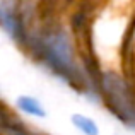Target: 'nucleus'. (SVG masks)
Returning <instances> with one entry per match:
<instances>
[{"label":"nucleus","instance_id":"f03ea898","mask_svg":"<svg viewBox=\"0 0 135 135\" xmlns=\"http://www.w3.org/2000/svg\"><path fill=\"white\" fill-rule=\"evenodd\" d=\"M99 91L103 103L108 104L106 108L128 128L135 130V98L127 80L118 72L106 70L99 77Z\"/></svg>","mask_w":135,"mask_h":135},{"label":"nucleus","instance_id":"f257e3e1","mask_svg":"<svg viewBox=\"0 0 135 135\" xmlns=\"http://www.w3.org/2000/svg\"><path fill=\"white\" fill-rule=\"evenodd\" d=\"M27 48L36 50L38 56H40V63L60 80H65L70 86H80V91L84 94H92L101 101L98 94L89 91L87 82L80 79V75L84 77V69L80 65V56L77 51L75 41L67 27H48L38 38H34Z\"/></svg>","mask_w":135,"mask_h":135},{"label":"nucleus","instance_id":"39448f33","mask_svg":"<svg viewBox=\"0 0 135 135\" xmlns=\"http://www.w3.org/2000/svg\"><path fill=\"white\" fill-rule=\"evenodd\" d=\"M69 122H70V125H72V128L79 135H101V127H99V123L96 122V118H92L87 113H82V111L70 113Z\"/></svg>","mask_w":135,"mask_h":135},{"label":"nucleus","instance_id":"20e7f679","mask_svg":"<svg viewBox=\"0 0 135 135\" xmlns=\"http://www.w3.org/2000/svg\"><path fill=\"white\" fill-rule=\"evenodd\" d=\"M12 106L22 118L45 120L48 116V109H46L45 103L40 98H36L34 94H29V92H22V94L16 96Z\"/></svg>","mask_w":135,"mask_h":135},{"label":"nucleus","instance_id":"7ed1b4c3","mask_svg":"<svg viewBox=\"0 0 135 135\" xmlns=\"http://www.w3.org/2000/svg\"><path fill=\"white\" fill-rule=\"evenodd\" d=\"M0 26L12 43L27 45V34L21 14V0H0Z\"/></svg>","mask_w":135,"mask_h":135},{"label":"nucleus","instance_id":"423d86ee","mask_svg":"<svg viewBox=\"0 0 135 135\" xmlns=\"http://www.w3.org/2000/svg\"><path fill=\"white\" fill-rule=\"evenodd\" d=\"M3 135H46L41 132H34V130L27 128L24 123L17 122V123H7L3 122Z\"/></svg>","mask_w":135,"mask_h":135}]
</instances>
